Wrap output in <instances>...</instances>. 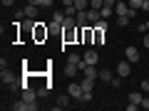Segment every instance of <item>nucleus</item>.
Segmentation results:
<instances>
[{"label": "nucleus", "mask_w": 149, "mask_h": 111, "mask_svg": "<svg viewBox=\"0 0 149 111\" xmlns=\"http://www.w3.org/2000/svg\"><path fill=\"white\" fill-rule=\"evenodd\" d=\"M90 8H97V10H102V8H104V0H90Z\"/></svg>", "instance_id": "21"}, {"label": "nucleus", "mask_w": 149, "mask_h": 111, "mask_svg": "<svg viewBox=\"0 0 149 111\" xmlns=\"http://www.w3.org/2000/svg\"><path fill=\"white\" fill-rule=\"evenodd\" d=\"M13 3H15V0H3V5H13Z\"/></svg>", "instance_id": "34"}, {"label": "nucleus", "mask_w": 149, "mask_h": 111, "mask_svg": "<svg viewBox=\"0 0 149 111\" xmlns=\"http://www.w3.org/2000/svg\"><path fill=\"white\" fill-rule=\"evenodd\" d=\"M129 3V8H134V10H142V5H144V0H127Z\"/></svg>", "instance_id": "20"}, {"label": "nucleus", "mask_w": 149, "mask_h": 111, "mask_svg": "<svg viewBox=\"0 0 149 111\" xmlns=\"http://www.w3.org/2000/svg\"><path fill=\"white\" fill-rule=\"evenodd\" d=\"M144 47L149 49V32H144Z\"/></svg>", "instance_id": "31"}, {"label": "nucleus", "mask_w": 149, "mask_h": 111, "mask_svg": "<svg viewBox=\"0 0 149 111\" xmlns=\"http://www.w3.org/2000/svg\"><path fill=\"white\" fill-rule=\"evenodd\" d=\"M97 62H100V52H97V49H87V52L82 54V64H80V69L87 67V64H97Z\"/></svg>", "instance_id": "2"}, {"label": "nucleus", "mask_w": 149, "mask_h": 111, "mask_svg": "<svg viewBox=\"0 0 149 111\" xmlns=\"http://www.w3.org/2000/svg\"><path fill=\"white\" fill-rule=\"evenodd\" d=\"M117 5V0H104V8H114Z\"/></svg>", "instance_id": "30"}, {"label": "nucleus", "mask_w": 149, "mask_h": 111, "mask_svg": "<svg viewBox=\"0 0 149 111\" xmlns=\"http://www.w3.org/2000/svg\"><path fill=\"white\" fill-rule=\"evenodd\" d=\"M82 72H85L87 79H100V69H97V64H87V67H82Z\"/></svg>", "instance_id": "7"}, {"label": "nucleus", "mask_w": 149, "mask_h": 111, "mask_svg": "<svg viewBox=\"0 0 149 111\" xmlns=\"http://www.w3.org/2000/svg\"><path fill=\"white\" fill-rule=\"evenodd\" d=\"M22 10H25V17H32V20H35V17H37V10H40V8H37V5H32V3H27V5L22 8Z\"/></svg>", "instance_id": "10"}, {"label": "nucleus", "mask_w": 149, "mask_h": 111, "mask_svg": "<svg viewBox=\"0 0 149 111\" xmlns=\"http://www.w3.org/2000/svg\"><path fill=\"white\" fill-rule=\"evenodd\" d=\"M77 72H80V67H77V64H70V62L65 64V77H70V79H72Z\"/></svg>", "instance_id": "11"}, {"label": "nucleus", "mask_w": 149, "mask_h": 111, "mask_svg": "<svg viewBox=\"0 0 149 111\" xmlns=\"http://www.w3.org/2000/svg\"><path fill=\"white\" fill-rule=\"evenodd\" d=\"M139 32H149V20H147V22H142V25H139Z\"/></svg>", "instance_id": "26"}, {"label": "nucleus", "mask_w": 149, "mask_h": 111, "mask_svg": "<svg viewBox=\"0 0 149 111\" xmlns=\"http://www.w3.org/2000/svg\"><path fill=\"white\" fill-rule=\"evenodd\" d=\"M109 17H117L114 15V8H102V20H109Z\"/></svg>", "instance_id": "16"}, {"label": "nucleus", "mask_w": 149, "mask_h": 111, "mask_svg": "<svg viewBox=\"0 0 149 111\" xmlns=\"http://www.w3.org/2000/svg\"><path fill=\"white\" fill-rule=\"evenodd\" d=\"M85 101H92V91H85V94H82V104H85Z\"/></svg>", "instance_id": "25"}, {"label": "nucleus", "mask_w": 149, "mask_h": 111, "mask_svg": "<svg viewBox=\"0 0 149 111\" xmlns=\"http://www.w3.org/2000/svg\"><path fill=\"white\" fill-rule=\"evenodd\" d=\"M87 20H90V25L100 22L102 20V10H97V8H87Z\"/></svg>", "instance_id": "8"}, {"label": "nucleus", "mask_w": 149, "mask_h": 111, "mask_svg": "<svg viewBox=\"0 0 149 111\" xmlns=\"http://www.w3.org/2000/svg\"><path fill=\"white\" fill-rule=\"evenodd\" d=\"M82 89L92 91V89H95V79H87V77H85V79H82Z\"/></svg>", "instance_id": "18"}, {"label": "nucleus", "mask_w": 149, "mask_h": 111, "mask_svg": "<svg viewBox=\"0 0 149 111\" xmlns=\"http://www.w3.org/2000/svg\"><path fill=\"white\" fill-rule=\"evenodd\" d=\"M109 84H112V86H122V77H119V74H117V77H112Z\"/></svg>", "instance_id": "23"}, {"label": "nucleus", "mask_w": 149, "mask_h": 111, "mask_svg": "<svg viewBox=\"0 0 149 111\" xmlns=\"http://www.w3.org/2000/svg\"><path fill=\"white\" fill-rule=\"evenodd\" d=\"M117 74L122 77V79H127L129 74H132V62H127V59H124V62H119V64H117Z\"/></svg>", "instance_id": "5"}, {"label": "nucleus", "mask_w": 149, "mask_h": 111, "mask_svg": "<svg viewBox=\"0 0 149 111\" xmlns=\"http://www.w3.org/2000/svg\"><path fill=\"white\" fill-rule=\"evenodd\" d=\"M127 22H129V17H127V15H117V25H119V27H124Z\"/></svg>", "instance_id": "22"}, {"label": "nucleus", "mask_w": 149, "mask_h": 111, "mask_svg": "<svg viewBox=\"0 0 149 111\" xmlns=\"http://www.w3.org/2000/svg\"><path fill=\"white\" fill-rule=\"evenodd\" d=\"M137 109H139V104H132V101L127 104V111H137Z\"/></svg>", "instance_id": "29"}, {"label": "nucleus", "mask_w": 149, "mask_h": 111, "mask_svg": "<svg viewBox=\"0 0 149 111\" xmlns=\"http://www.w3.org/2000/svg\"><path fill=\"white\" fill-rule=\"evenodd\" d=\"M67 94L72 96V99L82 101V94H85V89H82V82H80V84H70V86H67Z\"/></svg>", "instance_id": "4"}, {"label": "nucleus", "mask_w": 149, "mask_h": 111, "mask_svg": "<svg viewBox=\"0 0 149 111\" xmlns=\"http://www.w3.org/2000/svg\"><path fill=\"white\" fill-rule=\"evenodd\" d=\"M139 57H142V54H139V49L137 47H132V45H129V47H124V59H127V62H139Z\"/></svg>", "instance_id": "3"}, {"label": "nucleus", "mask_w": 149, "mask_h": 111, "mask_svg": "<svg viewBox=\"0 0 149 111\" xmlns=\"http://www.w3.org/2000/svg\"><path fill=\"white\" fill-rule=\"evenodd\" d=\"M50 35H62V25L60 22H50Z\"/></svg>", "instance_id": "17"}, {"label": "nucleus", "mask_w": 149, "mask_h": 111, "mask_svg": "<svg viewBox=\"0 0 149 111\" xmlns=\"http://www.w3.org/2000/svg\"><path fill=\"white\" fill-rule=\"evenodd\" d=\"M70 104H72V96H70V94H62V96L57 99V104H55V109H67Z\"/></svg>", "instance_id": "9"}, {"label": "nucleus", "mask_w": 149, "mask_h": 111, "mask_svg": "<svg viewBox=\"0 0 149 111\" xmlns=\"http://www.w3.org/2000/svg\"><path fill=\"white\" fill-rule=\"evenodd\" d=\"M27 3H32V5H37V8H45V0H27Z\"/></svg>", "instance_id": "27"}, {"label": "nucleus", "mask_w": 149, "mask_h": 111, "mask_svg": "<svg viewBox=\"0 0 149 111\" xmlns=\"http://www.w3.org/2000/svg\"><path fill=\"white\" fill-rule=\"evenodd\" d=\"M35 40H47V35H50V27H42V22H35Z\"/></svg>", "instance_id": "6"}, {"label": "nucleus", "mask_w": 149, "mask_h": 111, "mask_svg": "<svg viewBox=\"0 0 149 111\" xmlns=\"http://www.w3.org/2000/svg\"><path fill=\"white\" fill-rule=\"evenodd\" d=\"M80 40V27H62V42L65 45H72Z\"/></svg>", "instance_id": "1"}, {"label": "nucleus", "mask_w": 149, "mask_h": 111, "mask_svg": "<svg viewBox=\"0 0 149 111\" xmlns=\"http://www.w3.org/2000/svg\"><path fill=\"white\" fill-rule=\"evenodd\" d=\"M62 5L67 8V5H74V0H62Z\"/></svg>", "instance_id": "32"}, {"label": "nucleus", "mask_w": 149, "mask_h": 111, "mask_svg": "<svg viewBox=\"0 0 149 111\" xmlns=\"http://www.w3.org/2000/svg\"><path fill=\"white\" fill-rule=\"evenodd\" d=\"M142 10H144V12L149 10V0H144V5H142Z\"/></svg>", "instance_id": "33"}, {"label": "nucleus", "mask_w": 149, "mask_h": 111, "mask_svg": "<svg viewBox=\"0 0 149 111\" xmlns=\"http://www.w3.org/2000/svg\"><path fill=\"white\" fill-rule=\"evenodd\" d=\"M65 17H67V15H65L62 10H55V12H52V22H60V25H62V22H65Z\"/></svg>", "instance_id": "15"}, {"label": "nucleus", "mask_w": 149, "mask_h": 111, "mask_svg": "<svg viewBox=\"0 0 149 111\" xmlns=\"http://www.w3.org/2000/svg\"><path fill=\"white\" fill-rule=\"evenodd\" d=\"M74 8L77 10H87L90 8V0H74Z\"/></svg>", "instance_id": "19"}, {"label": "nucleus", "mask_w": 149, "mask_h": 111, "mask_svg": "<svg viewBox=\"0 0 149 111\" xmlns=\"http://www.w3.org/2000/svg\"><path fill=\"white\" fill-rule=\"evenodd\" d=\"M142 99H144V91H132L129 94V101L132 104H142Z\"/></svg>", "instance_id": "13"}, {"label": "nucleus", "mask_w": 149, "mask_h": 111, "mask_svg": "<svg viewBox=\"0 0 149 111\" xmlns=\"http://www.w3.org/2000/svg\"><path fill=\"white\" fill-rule=\"evenodd\" d=\"M67 62H70V64H77V67H80V64H82V57H80L77 52H70V54H67Z\"/></svg>", "instance_id": "14"}, {"label": "nucleus", "mask_w": 149, "mask_h": 111, "mask_svg": "<svg viewBox=\"0 0 149 111\" xmlns=\"http://www.w3.org/2000/svg\"><path fill=\"white\" fill-rule=\"evenodd\" d=\"M25 17V10H15V20H22Z\"/></svg>", "instance_id": "28"}, {"label": "nucleus", "mask_w": 149, "mask_h": 111, "mask_svg": "<svg viewBox=\"0 0 149 111\" xmlns=\"http://www.w3.org/2000/svg\"><path fill=\"white\" fill-rule=\"evenodd\" d=\"M112 77H114V74H112L109 69H100V82H104V84H109V82H112Z\"/></svg>", "instance_id": "12"}, {"label": "nucleus", "mask_w": 149, "mask_h": 111, "mask_svg": "<svg viewBox=\"0 0 149 111\" xmlns=\"http://www.w3.org/2000/svg\"><path fill=\"white\" fill-rule=\"evenodd\" d=\"M139 109H149V94H147V96L142 99V104H139Z\"/></svg>", "instance_id": "24"}]
</instances>
